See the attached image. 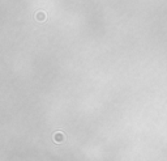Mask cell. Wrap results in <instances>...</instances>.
<instances>
[{
    "mask_svg": "<svg viewBox=\"0 0 167 161\" xmlns=\"http://www.w3.org/2000/svg\"><path fill=\"white\" fill-rule=\"evenodd\" d=\"M45 18H46V15L43 13V12H39V13L37 15V20H38V21H43Z\"/></svg>",
    "mask_w": 167,
    "mask_h": 161,
    "instance_id": "obj_1",
    "label": "cell"
}]
</instances>
